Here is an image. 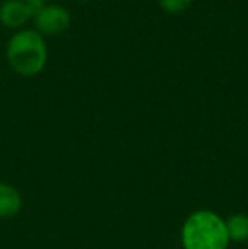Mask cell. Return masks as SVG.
Segmentation results:
<instances>
[{
    "instance_id": "obj_2",
    "label": "cell",
    "mask_w": 248,
    "mask_h": 249,
    "mask_svg": "<svg viewBox=\"0 0 248 249\" xmlns=\"http://www.w3.org/2000/svg\"><path fill=\"white\" fill-rule=\"evenodd\" d=\"M7 61L22 76H34L43 71L48 61L46 41L38 31L20 29L7 43Z\"/></svg>"
},
{
    "instance_id": "obj_4",
    "label": "cell",
    "mask_w": 248,
    "mask_h": 249,
    "mask_svg": "<svg viewBox=\"0 0 248 249\" xmlns=\"http://www.w3.org/2000/svg\"><path fill=\"white\" fill-rule=\"evenodd\" d=\"M34 7L26 0H3L0 3V22L7 29H22L29 20H33Z\"/></svg>"
},
{
    "instance_id": "obj_1",
    "label": "cell",
    "mask_w": 248,
    "mask_h": 249,
    "mask_svg": "<svg viewBox=\"0 0 248 249\" xmlns=\"http://www.w3.org/2000/svg\"><path fill=\"white\" fill-rule=\"evenodd\" d=\"M180 241L184 249H228L225 219L212 210H195L184 220Z\"/></svg>"
},
{
    "instance_id": "obj_3",
    "label": "cell",
    "mask_w": 248,
    "mask_h": 249,
    "mask_svg": "<svg viewBox=\"0 0 248 249\" xmlns=\"http://www.w3.org/2000/svg\"><path fill=\"white\" fill-rule=\"evenodd\" d=\"M33 22L34 31H38L41 36H55V34H61L68 29L72 17L65 7L44 3L39 9L34 10Z\"/></svg>"
},
{
    "instance_id": "obj_5",
    "label": "cell",
    "mask_w": 248,
    "mask_h": 249,
    "mask_svg": "<svg viewBox=\"0 0 248 249\" xmlns=\"http://www.w3.org/2000/svg\"><path fill=\"white\" fill-rule=\"evenodd\" d=\"M22 210V195L14 185L0 181V219H12Z\"/></svg>"
},
{
    "instance_id": "obj_6",
    "label": "cell",
    "mask_w": 248,
    "mask_h": 249,
    "mask_svg": "<svg viewBox=\"0 0 248 249\" xmlns=\"http://www.w3.org/2000/svg\"><path fill=\"white\" fill-rule=\"evenodd\" d=\"M226 232L229 243H247L248 241V215L247 213H231L225 219Z\"/></svg>"
},
{
    "instance_id": "obj_7",
    "label": "cell",
    "mask_w": 248,
    "mask_h": 249,
    "mask_svg": "<svg viewBox=\"0 0 248 249\" xmlns=\"http://www.w3.org/2000/svg\"><path fill=\"white\" fill-rule=\"evenodd\" d=\"M162 9L169 14H179L184 12L194 0H158Z\"/></svg>"
},
{
    "instance_id": "obj_8",
    "label": "cell",
    "mask_w": 248,
    "mask_h": 249,
    "mask_svg": "<svg viewBox=\"0 0 248 249\" xmlns=\"http://www.w3.org/2000/svg\"><path fill=\"white\" fill-rule=\"evenodd\" d=\"M26 2L31 3L34 9H39L41 5H44V3H46V0H26Z\"/></svg>"
}]
</instances>
